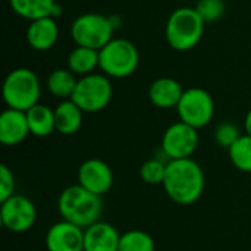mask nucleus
<instances>
[{
  "mask_svg": "<svg viewBox=\"0 0 251 251\" xmlns=\"http://www.w3.org/2000/svg\"><path fill=\"white\" fill-rule=\"evenodd\" d=\"M116 25L112 16L97 12H87L76 16L71 24V37L75 46L103 49L112 38Z\"/></svg>",
  "mask_w": 251,
  "mask_h": 251,
  "instance_id": "obj_6",
  "label": "nucleus"
},
{
  "mask_svg": "<svg viewBox=\"0 0 251 251\" xmlns=\"http://www.w3.org/2000/svg\"><path fill=\"white\" fill-rule=\"evenodd\" d=\"M121 234L109 222L97 221L84 229V251H118Z\"/></svg>",
  "mask_w": 251,
  "mask_h": 251,
  "instance_id": "obj_14",
  "label": "nucleus"
},
{
  "mask_svg": "<svg viewBox=\"0 0 251 251\" xmlns=\"http://www.w3.org/2000/svg\"><path fill=\"white\" fill-rule=\"evenodd\" d=\"M29 132L34 137L44 138L51 135L56 131V119H54V109H50L46 104L37 103L26 112Z\"/></svg>",
  "mask_w": 251,
  "mask_h": 251,
  "instance_id": "obj_19",
  "label": "nucleus"
},
{
  "mask_svg": "<svg viewBox=\"0 0 251 251\" xmlns=\"http://www.w3.org/2000/svg\"><path fill=\"white\" fill-rule=\"evenodd\" d=\"M156 243L153 237L141 229H129L121 234L118 251H154Z\"/></svg>",
  "mask_w": 251,
  "mask_h": 251,
  "instance_id": "obj_23",
  "label": "nucleus"
},
{
  "mask_svg": "<svg viewBox=\"0 0 251 251\" xmlns=\"http://www.w3.org/2000/svg\"><path fill=\"white\" fill-rule=\"evenodd\" d=\"M162 187L174 203L179 206L194 204L200 200L206 188L204 171L191 157L168 160Z\"/></svg>",
  "mask_w": 251,
  "mask_h": 251,
  "instance_id": "obj_1",
  "label": "nucleus"
},
{
  "mask_svg": "<svg viewBox=\"0 0 251 251\" xmlns=\"http://www.w3.org/2000/svg\"><path fill=\"white\" fill-rule=\"evenodd\" d=\"M1 97L7 107L26 112L41 97V82L37 74L29 68L12 69L1 85Z\"/></svg>",
  "mask_w": 251,
  "mask_h": 251,
  "instance_id": "obj_4",
  "label": "nucleus"
},
{
  "mask_svg": "<svg viewBox=\"0 0 251 251\" xmlns=\"http://www.w3.org/2000/svg\"><path fill=\"white\" fill-rule=\"evenodd\" d=\"M0 203V221L7 231L13 234H24L35 225L37 209L28 197L13 194Z\"/></svg>",
  "mask_w": 251,
  "mask_h": 251,
  "instance_id": "obj_10",
  "label": "nucleus"
},
{
  "mask_svg": "<svg viewBox=\"0 0 251 251\" xmlns=\"http://www.w3.org/2000/svg\"><path fill=\"white\" fill-rule=\"evenodd\" d=\"M99 65H100L99 50L90 47L75 46L66 57V68L79 76L93 74L99 68Z\"/></svg>",
  "mask_w": 251,
  "mask_h": 251,
  "instance_id": "obj_20",
  "label": "nucleus"
},
{
  "mask_svg": "<svg viewBox=\"0 0 251 251\" xmlns=\"http://www.w3.org/2000/svg\"><path fill=\"white\" fill-rule=\"evenodd\" d=\"M76 181V184L85 190L101 197L109 193L113 185V171L101 159H87L78 168Z\"/></svg>",
  "mask_w": 251,
  "mask_h": 251,
  "instance_id": "obj_11",
  "label": "nucleus"
},
{
  "mask_svg": "<svg viewBox=\"0 0 251 251\" xmlns=\"http://www.w3.org/2000/svg\"><path fill=\"white\" fill-rule=\"evenodd\" d=\"M26 113L18 109H4L0 115V143L13 147L26 140L29 135Z\"/></svg>",
  "mask_w": 251,
  "mask_h": 251,
  "instance_id": "obj_13",
  "label": "nucleus"
},
{
  "mask_svg": "<svg viewBox=\"0 0 251 251\" xmlns=\"http://www.w3.org/2000/svg\"><path fill=\"white\" fill-rule=\"evenodd\" d=\"M184 88L175 78L162 76L154 79L149 87V100L157 109H174L182 97Z\"/></svg>",
  "mask_w": 251,
  "mask_h": 251,
  "instance_id": "obj_16",
  "label": "nucleus"
},
{
  "mask_svg": "<svg viewBox=\"0 0 251 251\" xmlns=\"http://www.w3.org/2000/svg\"><path fill=\"white\" fill-rule=\"evenodd\" d=\"M76 82H78V78L72 71H69L68 68H60L49 74L47 90L53 97L66 100V99H71Z\"/></svg>",
  "mask_w": 251,
  "mask_h": 251,
  "instance_id": "obj_21",
  "label": "nucleus"
},
{
  "mask_svg": "<svg viewBox=\"0 0 251 251\" xmlns=\"http://www.w3.org/2000/svg\"><path fill=\"white\" fill-rule=\"evenodd\" d=\"M113 97V85L107 75L93 72L79 76L71 100L84 113H97L106 109Z\"/></svg>",
  "mask_w": 251,
  "mask_h": 251,
  "instance_id": "obj_7",
  "label": "nucleus"
},
{
  "mask_svg": "<svg viewBox=\"0 0 251 251\" xmlns=\"http://www.w3.org/2000/svg\"><path fill=\"white\" fill-rule=\"evenodd\" d=\"M200 143L199 129L178 121L169 125L162 135V153L169 159H188L194 154Z\"/></svg>",
  "mask_w": 251,
  "mask_h": 251,
  "instance_id": "obj_9",
  "label": "nucleus"
},
{
  "mask_svg": "<svg viewBox=\"0 0 251 251\" xmlns=\"http://www.w3.org/2000/svg\"><path fill=\"white\" fill-rule=\"evenodd\" d=\"M244 129H246V134L251 135V109L247 112V115L244 118Z\"/></svg>",
  "mask_w": 251,
  "mask_h": 251,
  "instance_id": "obj_28",
  "label": "nucleus"
},
{
  "mask_svg": "<svg viewBox=\"0 0 251 251\" xmlns=\"http://www.w3.org/2000/svg\"><path fill=\"white\" fill-rule=\"evenodd\" d=\"M54 119H56V131L62 135H74L76 134L84 121V112L71 100H62L54 107Z\"/></svg>",
  "mask_w": 251,
  "mask_h": 251,
  "instance_id": "obj_18",
  "label": "nucleus"
},
{
  "mask_svg": "<svg viewBox=\"0 0 251 251\" xmlns=\"http://www.w3.org/2000/svg\"><path fill=\"white\" fill-rule=\"evenodd\" d=\"M179 121L188 124L196 129L207 126L215 115V100L212 94L200 87L184 90L182 97L175 107Z\"/></svg>",
  "mask_w": 251,
  "mask_h": 251,
  "instance_id": "obj_8",
  "label": "nucleus"
},
{
  "mask_svg": "<svg viewBox=\"0 0 251 251\" xmlns=\"http://www.w3.org/2000/svg\"><path fill=\"white\" fill-rule=\"evenodd\" d=\"M26 43L35 51H47L59 40V25L56 18H41L31 21L26 26Z\"/></svg>",
  "mask_w": 251,
  "mask_h": 251,
  "instance_id": "obj_15",
  "label": "nucleus"
},
{
  "mask_svg": "<svg viewBox=\"0 0 251 251\" xmlns=\"http://www.w3.org/2000/svg\"><path fill=\"white\" fill-rule=\"evenodd\" d=\"M194 7L206 24H212L225 15L226 4L225 0H197Z\"/></svg>",
  "mask_w": 251,
  "mask_h": 251,
  "instance_id": "obj_25",
  "label": "nucleus"
},
{
  "mask_svg": "<svg viewBox=\"0 0 251 251\" xmlns=\"http://www.w3.org/2000/svg\"><path fill=\"white\" fill-rule=\"evenodd\" d=\"M243 134L240 132V128L232 122H222L215 129V141L219 147L229 149Z\"/></svg>",
  "mask_w": 251,
  "mask_h": 251,
  "instance_id": "obj_26",
  "label": "nucleus"
},
{
  "mask_svg": "<svg viewBox=\"0 0 251 251\" xmlns=\"http://www.w3.org/2000/svg\"><path fill=\"white\" fill-rule=\"evenodd\" d=\"M166 166L168 162L160 159H149L141 165L140 176L149 185H162L166 176Z\"/></svg>",
  "mask_w": 251,
  "mask_h": 251,
  "instance_id": "obj_24",
  "label": "nucleus"
},
{
  "mask_svg": "<svg viewBox=\"0 0 251 251\" xmlns=\"http://www.w3.org/2000/svg\"><path fill=\"white\" fill-rule=\"evenodd\" d=\"M204 26L206 22L196 7H178L166 21L165 38L171 49L176 51H188L201 41Z\"/></svg>",
  "mask_w": 251,
  "mask_h": 251,
  "instance_id": "obj_3",
  "label": "nucleus"
},
{
  "mask_svg": "<svg viewBox=\"0 0 251 251\" xmlns=\"http://www.w3.org/2000/svg\"><path fill=\"white\" fill-rule=\"evenodd\" d=\"M9 4L18 16L29 22L62 15V6L56 0H9Z\"/></svg>",
  "mask_w": 251,
  "mask_h": 251,
  "instance_id": "obj_17",
  "label": "nucleus"
},
{
  "mask_svg": "<svg viewBox=\"0 0 251 251\" xmlns=\"http://www.w3.org/2000/svg\"><path fill=\"white\" fill-rule=\"evenodd\" d=\"M57 209L62 219L85 229L100 221L103 201L100 196L85 190L79 184H74L59 194Z\"/></svg>",
  "mask_w": 251,
  "mask_h": 251,
  "instance_id": "obj_2",
  "label": "nucleus"
},
{
  "mask_svg": "<svg viewBox=\"0 0 251 251\" xmlns=\"http://www.w3.org/2000/svg\"><path fill=\"white\" fill-rule=\"evenodd\" d=\"M46 249L47 251H84V229L62 219L49 228Z\"/></svg>",
  "mask_w": 251,
  "mask_h": 251,
  "instance_id": "obj_12",
  "label": "nucleus"
},
{
  "mask_svg": "<svg viewBox=\"0 0 251 251\" xmlns=\"http://www.w3.org/2000/svg\"><path fill=\"white\" fill-rule=\"evenodd\" d=\"M99 69L109 78L124 79L131 76L140 65V53L135 44L126 38H112L99 50Z\"/></svg>",
  "mask_w": 251,
  "mask_h": 251,
  "instance_id": "obj_5",
  "label": "nucleus"
},
{
  "mask_svg": "<svg viewBox=\"0 0 251 251\" xmlns=\"http://www.w3.org/2000/svg\"><path fill=\"white\" fill-rule=\"evenodd\" d=\"M228 156L231 163L241 172L251 174V135H241L229 149Z\"/></svg>",
  "mask_w": 251,
  "mask_h": 251,
  "instance_id": "obj_22",
  "label": "nucleus"
},
{
  "mask_svg": "<svg viewBox=\"0 0 251 251\" xmlns=\"http://www.w3.org/2000/svg\"><path fill=\"white\" fill-rule=\"evenodd\" d=\"M16 182L15 175L7 165H0V201L12 197L15 194Z\"/></svg>",
  "mask_w": 251,
  "mask_h": 251,
  "instance_id": "obj_27",
  "label": "nucleus"
}]
</instances>
